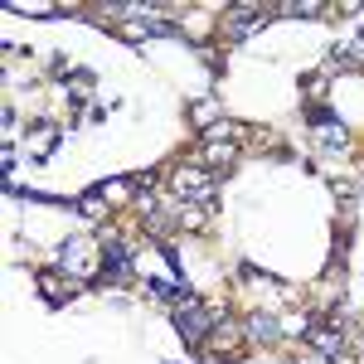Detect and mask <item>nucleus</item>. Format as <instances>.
Listing matches in <instances>:
<instances>
[{"label":"nucleus","instance_id":"2","mask_svg":"<svg viewBox=\"0 0 364 364\" xmlns=\"http://www.w3.org/2000/svg\"><path fill=\"white\" fill-rule=\"evenodd\" d=\"M175 195H185V199H204V204H209V195H214V180H209V170H204V166H185V170H175Z\"/></svg>","mask_w":364,"mask_h":364},{"label":"nucleus","instance_id":"8","mask_svg":"<svg viewBox=\"0 0 364 364\" xmlns=\"http://www.w3.org/2000/svg\"><path fill=\"white\" fill-rule=\"evenodd\" d=\"M321 136L331 141V146H345V127L340 122H321Z\"/></svg>","mask_w":364,"mask_h":364},{"label":"nucleus","instance_id":"1","mask_svg":"<svg viewBox=\"0 0 364 364\" xmlns=\"http://www.w3.org/2000/svg\"><path fill=\"white\" fill-rule=\"evenodd\" d=\"M175 321H180V336H185V345H199V340H204L209 316H204V306H199V301L180 296V301H175Z\"/></svg>","mask_w":364,"mask_h":364},{"label":"nucleus","instance_id":"7","mask_svg":"<svg viewBox=\"0 0 364 364\" xmlns=\"http://www.w3.org/2000/svg\"><path fill=\"white\" fill-rule=\"evenodd\" d=\"M248 336H252V340H277V321H267V316H257V321L248 326Z\"/></svg>","mask_w":364,"mask_h":364},{"label":"nucleus","instance_id":"5","mask_svg":"<svg viewBox=\"0 0 364 364\" xmlns=\"http://www.w3.org/2000/svg\"><path fill=\"white\" fill-rule=\"evenodd\" d=\"M311 345H316V350H326V355H340V350H345L340 331H331V326H326V331H321V326H311Z\"/></svg>","mask_w":364,"mask_h":364},{"label":"nucleus","instance_id":"6","mask_svg":"<svg viewBox=\"0 0 364 364\" xmlns=\"http://www.w3.org/2000/svg\"><path fill=\"white\" fill-rule=\"evenodd\" d=\"M127 267H132V248L107 243V277H127Z\"/></svg>","mask_w":364,"mask_h":364},{"label":"nucleus","instance_id":"4","mask_svg":"<svg viewBox=\"0 0 364 364\" xmlns=\"http://www.w3.org/2000/svg\"><path fill=\"white\" fill-rule=\"evenodd\" d=\"M58 267H63V272H78V277H92V243H87V238L63 243V252H58Z\"/></svg>","mask_w":364,"mask_h":364},{"label":"nucleus","instance_id":"3","mask_svg":"<svg viewBox=\"0 0 364 364\" xmlns=\"http://www.w3.org/2000/svg\"><path fill=\"white\" fill-rule=\"evenodd\" d=\"M267 25V5H238V10H228V39H243L252 29Z\"/></svg>","mask_w":364,"mask_h":364}]
</instances>
